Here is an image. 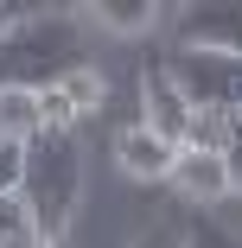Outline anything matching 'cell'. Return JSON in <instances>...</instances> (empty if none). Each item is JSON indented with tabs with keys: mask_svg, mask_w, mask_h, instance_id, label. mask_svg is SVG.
Returning <instances> with one entry per match:
<instances>
[{
	"mask_svg": "<svg viewBox=\"0 0 242 248\" xmlns=\"http://www.w3.org/2000/svg\"><path fill=\"white\" fill-rule=\"evenodd\" d=\"M166 77L185 89L191 108H217V115H236L242 108V58H229V51L178 45V51L166 58Z\"/></svg>",
	"mask_w": 242,
	"mask_h": 248,
	"instance_id": "cell-3",
	"label": "cell"
},
{
	"mask_svg": "<svg viewBox=\"0 0 242 248\" xmlns=\"http://www.w3.org/2000/svg\"><path fill=\"white\" fill-rule=\"evenodd\" d=\"M223 166H229V191H242V121H236V134L223 146Z\"/></svg>",
	"mask_w": 242,
	"mask_h": 248,
	"instance_id": "cell-14",
	"label": "cell"
},
{
	"mask_svg": "<svg viewBox=\"0 0 242 248\" xmlns=\"http://www.w3.org/2000/svg\"><path fill=\"white\" fill-rule=\"evenodd\" d=\"M45 134V95L38 89H19V83H7L0 89V140H38Z\"/></svg>",
	"mask_w": 242,
	"mask_h": 248,
	"instance_id": "cell-8",
	"label": "cell"
},
{
	"mask_svg": "<svg viewBox=\"0 0 242 248\" xmlns=\"http://www.w3.org/2000/svg\"><path fill=\"white\" fill-rule=\"evenodd\" d=\"M58 89H64V102H70V108H77V115H89V108H96V102H102V77H96V70H89V64H77V70H70V77H64V83H58Z\"/></svg>",
	"mask_w": 242,
	"mask_h": 248,
	"instance_id": "cell-11",
	"label": "cell"
},
{
	"mask_svg": "<svg viewBox=\"0 0 242 248\" xmlns=\"http://www.w3.org/2000/svg\"><path fill=\"white\" fill-rule=\"evenodd\" d=\"M19 185H26V146L0 140V197H19Z\"/></svg>",
	"mask_w": 242,
	"mask_h": 248,
	"instance_id": "cell-12",
	"label": "cell"
},
{
	"mask_svg": "<svg viewBox=\"0 0 242 248\" xmlns=\"http://www.w3.org/2000/svg\"><path fill=\"white\" fill-rule=\"evenodd\" d=\"M115 159H121V172H128V178H172L178 146H166L147 121H134V127H121V134H115Z\"/></svg>",
	"mask_w": 242,
	"mask_h": 248,
	"instance_id": "cell-6",
	"label": "cell"
},
{
	"mask_svg": "<svg viewBox=\"0 0 242 248\" xmlns=\"http://www.w3.org/2000/svg\"><path fill=\"white\" fill-rule=\"evenodd\" d=\"M77 185H83V153H77V134L64 127H45L38 140H26V185L19 197L38 210L45 235H58L77 210Z\"/></svg>",
	"mask_w": 242,
	"mask_h": 248,
	"instance_id": "cell-2",
	"label": "cell"
},
{
	"mask_svg": "<svg viewBox=\"0 0 242 248\" xmlns=\"http://www.w3.org/2000/svg\"><path fill=\"white\" fill-rule=\"evenodd\" d=\"M134 248H185V235H178V229H147Z\"/></svg>",
	"mask_w": 242,
	"mask_h": 248,
	"instance_id": "cell-15",
	"label": "cell"
},
{
	"mask_svg": "<svg viewBox=\"0 0 242 248\" xmlns=\"http://www.w3.org/2000/svg\"><path fill=\"white\" fill-rule=\"evenodd\" d=\"M172 185L191 197V204H217V197L229 191V166H223V153H198V146H185L178 166H172Z\"/></svg>",
	"mask_w": 242,
	"mask_h": 248,
	"instance_id": "cell-7",
	"label": "cell"
},
{
	"mask_svg": "<svg viewBox=\"0 0 242 248\" xmlns=\"http://www.w3.org/2000/svg\"><path fill=\"white\" fill-rule=\"evenodd\" d=\"M140 121H147V127H153L166 146H178V153H185L198 108H191V102H185V89L166 77V64H147V115H140Z\"/></svg>",
	"mask_w": 242,
	"mask_h": 248,
	"instance_id": "cell-4",
	"label": "cell"
},
{
	"mask_svg": "<svg viewBox=\"0 0 242 248\" xmlns=\"http://www.w3.org/2000/svg\"><path fill=\"white\" fill-rule=\"evenodd\" d=\"M96 19L115 32H140V26H153V7L147 0H96Z\"/></svg>",
	"mask_w": 242,
	"mask_h": 248,
	"instance_id": "cell-10",
	"label": "cell"
},
{
	"mask_svg": "<svg viewBox=\"0 0 242 248\" xmlns=\"http://www.w3.org/2000/svg\"><path fill=\"white\" fill-rule=\"evenodd\" d=\"M77 26L58 13H32L13 26V38L0 45V89L19 83V89H51L77 70Z\"/></svg>",
	"mask_w": 242,
	"mask_h": 248,
	"instance_id": "cell-1",
	"label": "cell"
},
{
	"mask_svg": "<svg viewBox=\"0 0 242 248\" xmlns=\"http://www.w3.org/2000/svg\"><path fill=\"white\" fill-rule=\"evenodd\" d=\"M178 45L242 58V7H185L178 13Z\"/></svg>",
	"mask_w": 242,
	"mask_h": 248,
	"instance_id": "cell-5",
	"label": "cell"
},
{
	"mask_svg": "<svg viewBox=\"0 0 242 248\" xmlns=\"http://www.w3.org/2000/svg\"><path fill=\"white\" fill-rule=\"evenodd\" d=\"M185 248H242L229 229H217L210 217H198V223H191V235H185Z\"/></svg>",
	"mask_w": 242,
	"mask_h": 248,
	"instance_id": "cell-13",
	"label": "cell"
},
{
	"mask_svg": "<svg viewBox=\"0 0 242 248\" xmlns=\"http://www.w3.org/2000/svg\"><path fill=\"white\" fill-rule=\"evenodd\" d=\"M0 248H51V235H45L26 197H0Z\"/></svg>",
	"mask_w": 242,
	"mask_h": 248,
	"instance_id": "cell-9",
	"label": "cell"
},
{
	"mask_svg": "<svg viewBox=\"0 0 242 248\" xmlns=\"http://www.w3.org/2000/svg\"><path fill=\"white\" fill-rule=\"evenodd\" d=\"M13 26H19V13L7 7V0H0V45H7V38H13Z\"/></svg>",
	"mask_w": 242,
	"mask_h": 248,
	"instance_id": "cell-16",
	"label": "cell"
}]
</instances>
